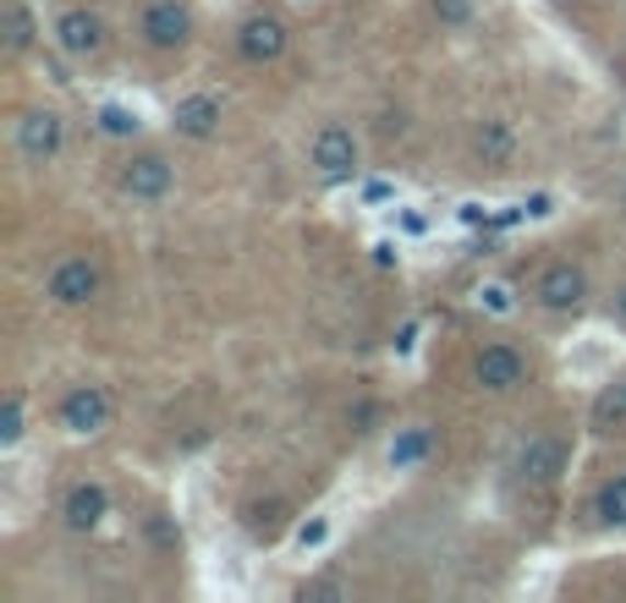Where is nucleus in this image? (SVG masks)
<instances>
[{"label": "nucleus", "instance_id": "nucleus-16", "mask_svg": "<svg viewBox=\"0 0 626 603\" xmlns=\"http://www.w3.org/2000/svg\"><path fill=\"white\" fill-rule=\"evenodd\" d=\"M593 515H599V526H626V472H615L593 494Z\"/></svg>", "mask_w": 626, "mask_h": 603}, {"label": "nucleus", "instance_id": "nucleus-8", "mask_svg": "<svg viewBox=\"0 0 626 603\" xmlns=\"http://www.w3.org/2000/svg\"><path fill=\"white\" fill-rule=\"evenodd\" d=\"M582 297H588V275H582L577 264H549V269L533 280V302H538L544 313H577Z\"/></svg>", "mask_w": 626, "mask_h": 603}, {"label": "nucleus", "instance_id": "nucleus-3", "mask_svg": "<svg viewBox=\"0 0 626 603\" xmlns=\"http://www.w3.org/2000/svg\"><path fill=\"white\" fill-rule=\"evenodd\" d=\"M116 187L132 198V204H160V198H171V187H176V171H171V160L165 154H127L121 160V171H116Z\"/></svg>", "mask_w": 626, "mask_h": 603}, {"label": "nucleus", "instance_id": "nucleus-10", "mask_svg": "<svg viewBox=\"0 0 626 603\" xmlns=\"http://www.w3.org/2000/svg\"><path fill=\"white\" fill-rule=\"evenodd\" d=\"M56 417H61V428L78 433V439H83V433H100V428L111 422V395H105L100 384H72V390L61 395V411H56Z\"/></svg>", "mask_w": 626, "mask_h": 603}, {"label": "nucleus", "instance_id": "nucleus-19", "mask_svg": "<svg viewBox=\"0 0 626 603\" xmlns=\"http://www.w3.org/2000/svg\"><path fill=\"white\" fill-rule=\"evenodd\" d=\"M23 433H28V406H23V395L12 390L7 406H0V450H12Z\"/></svg>", "mask_w": 626, "mask_h": 603}, {"label": "nucleus", "instance_id": "nucleus-1", "mask_svg": "<svg viewBox=\"0 0 626 603\" xmlns=\"http://www.w3.org/2000/svg\"><path fill=\"white\" fill-rule=\"evenodd\" d=\"M308 165H313V176L320 182H352L358 176V138H352V127H341V121H325L320 132H313V143H308Z\"/></svg>", "mask_w": 626, "mask_h": 603}, {"label": "nucleus", "instance_id": "nucleus-23", "mask_svg": "<svg viewBox=\"0 0 626 603\" xmlns=\"http://www.w3.org/2000/svg\"><path fill=\"white\" fill-rule=\"evenodd\" d=\"M325 537H331V521H308V526L297 532V543H302V548H320Z\"/></svg>", "mask_w": 626, "mask_h": 603}, {"label": "nucleus", "instance_id": "nucleus-11", "mask_svg": "<svg viewBox=\"0 0 626 603\" xmlns=\"http://www.w3.org/2000/svg\"><path fill=\"white\" fill-rule=\"evenodd\" d=\"M511 472L522 477V483H533V488H544V483H555L560 472H566V444L555 439V433H533L522 450H517V461H511Z\"/></svg>", "mask_w": 626, "mask_h": 603}, {"label": "nucleus", "instance_id": "nucleus-4", "mask_svg": "<svg viewBox=\"0 0 626 603\" xmlns=\"http://www.w3.org/2000/svg\"><path fill=\"white\" fill-rule=\"evenodd\" d=\"M61 149H67V121H61V111L34 105V111L18 116V154H23L28 165H50Z\"/></svg>", "mask_w": 626, "mask_h": 603}, {"label": "nucleus", "instance_id": "nucleus-17", "mask_svg": "<svg viewBox=\"0 0 626 603\" xmlns=\"http://www.w3.org/2000/svg\"><path fill=\"white\" fill-rule=\"evenodd\" d=\"M593 428H604V433H615V428H626V373L593 401Z\"/></svg>", "mask_w": 626, "mask_h": 603}, {"label": "nucleus", "instance_id": "nucleus-7", "mask_svg": "<svg viewBox=\"0 0 626 603\" xmlns=\"http://www.w3.org/2000/svg\"><path fill=\"white\" fill-rule=\"evenodd\" d=\"M286 45H291V34H286V23H280L275 12H253V18L236 28V50H242V61H253V67L280 61Z\"/></svg>", "mask_w": 626, "mask_h": 603}, {"label": "nucleus", "instance_id": "nucleus-24", "mask_svg": "<svg viewBox=\"0 0 626 603\" xmlns=\"http://www.w3.org/2000/svg\"><path fill=\"white\" fill-rule=\"evenodd\" d=\"M484 302H489L495 313H506V308H511V297H506V286H489V291H484Z\"/></svg>", "mask_w": 626, "mask_h": 603}, {"label": "nucleus", "instance_id": "nucleus-9", "mask_svg": "<svg viewBox=\"0 0 626 603\" xmlns=\"http://www.w3.org/2000/svg\"><path fill=\"white\" fill-rule=\"evenodd\" d=\"M56 50H61L67 61H94V56L105 50V23H100L94 12H83V7L61 12V18H56Z\"/></svg>", "mask_w": 626, "mask_h": 603}, {"label": "nucleus", "instance_id": "nucleus-6", "mask_svg": "<svg viewBox=\"0 0 626 603\" xmlns=\"http://www.w3.org/2000/svg\"><path fill=\"white\" fill-rule=\"evenodd\" d=\"M473 379H478V390H489V395H511V390L528 379V357H522L511 340H489V346H478V357H473Z\"/></svg>", "mask_w": 626, "mask_h": 603}, {"label": "nucleus", "instance_id": "nucleus-25", "mask_svg": "<svg viewBox=\"0 0 626 603\" xmlns=\"http://www.w3.org/2000/svg\"><path fill=\"white\" fill-rule=\"evenodd\" d=\"M374 264H385V269H391V264H396V247H391V242H380V247H374Z\"/></svg>", "mask_w": 626, "mask_h": 603}, {"label": "nucleus", "instance_id": "nucleus-18", "mask_svg": "<svg viewBox=\"0 0 626 603\" xmlns=\"http://www.w3.org/2000/svg\"><path fill=\"white\" fill-rule=\"evenodd\" d=\"M242 521H247L253 537H275L280 521H286V505H280V499H253V505L242 510Z\"/></svg>", "mask_w": 626, "mask_h": 603}, {"label": "nucleus", "instance_id": "nucleus-13", "mask_svg": "<svg viewBox=\"0 0 626 603\" xmlns=\"http://www.w3.org/2000/svg\"><path fill=\"white\" fill-rule=\"evenodd\" d=\"M61 515H67L72 532H94V526L111 515V494H105V483H72L67 499H61Z\"/></svg>", "mask_w": 626, "mask_h": 603}, {"label": "nucleus", "instance_id": "nucleus-22", "mask_svg": "<svg viewBox=\"0 0 626 603\" xmlns=\"http://www.w3.org/2000/svg\"><path fill=\"white\" fill-rule=\"evenodd\" d=\"M434 18L451 23V28H462V23L473 18V0H434Z\"/></svg>", "mask_w": 626, "mask_h": 603}, {"label": "nucleus", "instance_id": "nucleus-5", "mask_svg": "<svg viewBox=\"0 0 626 603\" xmlns=\"http://www.w3.org/2000/svg\"><path fill=\"white\" fill-rule=\"evenodd\" d=\"M100 286H105V275H100L94 258H61L50 269V280H45V297L56 308H89L100 297Z\"/></svg>", "mask_w": 626, "mask_h": 603}, {"label": "nucleus", "instance_id": "nucleus-26", "mask_svg": "<svg viewBox=\"0 0 626 603\" xmlns=\"http://www.w3.org/2000/svg\"><path fill=\"white\" fill-rule=\"evenodd\" d=\"M615 318H621V324H626V286H621V291H615Z\"/></svg>", "mask_w": 626, "mask_h": 603}, {"label": "nucleus", "instance_id": "nucleus-12", "mask_svg": "<svg viewBox=\"0 0 626 603\" xmlns=\"http://www.w3.org/2000/svg\"><path fill=\"white\" fill-rule=\"evenodd\" d=\"M171 127H176V138H187V143H209V138L220 132V100H215V94H187V100H176Z\"/></svg>", "mask_w": 626, "mask_h": 603}, {"label": "nucleus", "instance_id": "nucleus-20", "mask_svg": "<svg viewBox=\"0 0 626 603\" xmlns=\"http://www.w3.org/2000/svg\"><path fill=\"white\" fill-rule=\"evenodd\" d=\"M100 132H105V138H138L143 121H138V111H127V105H105V111H100Z\"/></svg>", "mask_w": 626, "mask_h": 603}, {"label": "nucleus", "instance_id": "nucleus-21", "mask_svg": "<svg viewBox=\"0 0 626 603\" xmlns=\"http://www.w3.org/2000/svg\"><path fill=\"white\" fill-rule=\"evenodd\" d=\"M424 455H429V433H424V428H407V433L391 444V466H396V472L413 466V461H424Z\"/></svg>", "mask_w": 626, "mask_h": 603}, {"label": "nucleus", "instance_id": "nucleus-15", "mask_svg": "<svg viewBox=\"0 0 626 603\" xmlns=\"http://www.w3.org/2000/svg\"><path fill=\"white\" fill-rule=\"evenodd\" d=\"M473 149H478V160H484L489 171H506V165H511V154H517V132H511V121H500V116L478 121Z\"/></svg>", "mask_w": 626, "mask_h": 603}, {"label": "nucleus", "instance_id": "nucleus-2", "mask_svg": "<svg viewBox=\"0 0 626 603\" xmlns=\"http://www.w3.org/2000/svg\"><path fill=\"white\" fill-rule=\"evenodd\" d=\"M138 39L149 50H182L193 39V7L187 0H149L138 12Z\"/></svg>", "mask_w": 626, "mask_h": 603}, {"label": "nucleus", "instance_id": "nucleus-14", "mask_svg": "<svg viewBox=\"0 0 626 603\" xmlns=\"http://www.w3.org/2000/svg\"><path fill=\"white\" fill-rule=\"evenodd\" d=\"M0 45H7V61H23L39 45V18L23 0H0Z\"/></svg>", "mask_w": 626, "mask_h": 603}]
</instances>
